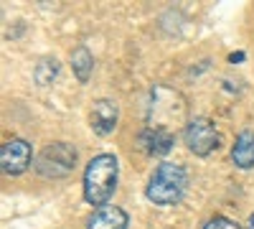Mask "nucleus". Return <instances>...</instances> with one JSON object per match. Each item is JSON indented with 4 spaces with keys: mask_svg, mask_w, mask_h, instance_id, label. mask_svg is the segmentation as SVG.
<instances>
[{
    "mask_svg": "<svg viewBox=\"0 0 254 229\" xmlns=\"http://www.w3.org/2000/svg\"><path fill=\"white\" fill-rule=\"evenodd\" d=\"M242 59H244V54H242V51H239V54H231V61H242Z\"/></svg>",
    "mask_w": 254,
    "mask_h": 229,
    "instance_id": "obj_14",
    "label": "nucleus"
},
{
    "mask_svg": "<svg viewBox=\"0 0 254 229\" xmlns=\"http://www.w3.org/2000/svg\"><path fill=\"white\" fill-rule=\"evenodd\" d=\"M201 229H242L234 219H226V217H211Z\"/></svg>",
    "mask_w": 254,
    "mask_h": 229,
    "instance_id": "obj_13",
    "label": "nucleus"
},
{
    "mask_svg": "<svg viewBox=\"0 0 254 229\" xmlns=\"http://www.w3.org/2000/svg\"><path fill=\"white\" fill-rule=\"evenodd\" d=\"M117 120H120V107H117L115 99H97L92 105L89 125L97 135H102V138L112 135L115 128H117Z\"/></svg>",
    "mask_w": 254,
    "mask_h": 229,
    "instance_id": "obj_7",
    "label": "nucleus"
},
{
    "mask_svg": "<svg viewBox=\"0 0 254 229\" xmlns=\"http://www.w3.org/2000/svg\"><path fill=\"white\" fill-rule=\"evenodd\" d=\"M127 214L120 206H99L87 219V229H127Z\"/></svg>",
    "mask_w": 254,
    "mask_h": 229,
    "instance_id": "obj_9",
    "label": "nucleus"
},
{
    "mask_svg": "<svg viewBox=\"0 0 254 229\" xmlns=\"http://www.w3.org/2000/svg\"><path fill=\"white\" fill-rule=\"evenodd\" d=\"M71 69L76 74V79L81 84H87L89 76H92V69H94V56L87 46H79L74 54H71Z\"/></svg>",
    "mask_w": 254,
    "mask_h": 229,
    "instance_id": "obj_11",
    "label": "nucleus"
},
{
    "mask_svg": "<svg viewBox=\"0 0 254 229\" xmlns=\"http://www.w3.org/2000/svg\"><path fill=\"white\" fill-rule=\"evenodd\" d=\"M186 186H188V173L181 165L165 160L153 171L150 181L145 186V196L155 206H171V204H178L183 199Z\"/></svg>",
    "mask_w": 254,
    "mask_h": 229,
    "instance_id": "obj_2",
    "label": "nucleus"
},
{
    "mask_svg": "<svg viewBox=\"0 0 254 229\" xmlns=\"http://www.w3.org/2000/svg\"><path fill=\"white\" fill-rule=\"evenodd\" d=\"M186 145H188V151L193 153V155H208L211 151H216L219 148V133H216V125L206 120V117H196V120H190L186 125Z\"/></svg>",
    "mask_w": 254,
    "mask_h": 229,
    "instance_id": "obj_5",
    "label": "nucleus"
},
{
    "mask_svg": "<svg viewBox=\"0 0 254 229\" xmlns=\"http://www.w3.org/2000/svg\"><path fill=\"white\" fill-rule=\"evenodd\" d=\"M33 160V148L31 143L20 140V138H10L0 145V165H3V173L8 176H20Z\"/></svg>",
    "mask_w": 254,
    "mask_h": 229,
    "instance_id": "obj_6",
    "label": "nucleus"
},
{
    "mask_svg": "<svg viewBox=\"0 0 254 229\" xmlns=\"http://www.w3.org/2000/svg\"><path fill=\"white\" fill-rule=\"evenodd\" d=\"M186 117V99L168 87H155L147 105V128L168 130L176 135V128Z\"/></svg>",
    "mask_w": 254,
    "mask_h": 229,
    "instance_id": "obj_3",
    "label": "nucleus"
},
{
    "mask_svg": "<svg viewBox=\"0 0 254 229\" xmlns=\"http://www.w3.org/2000/svg\"><path fill=\"white\" fill-rule=\"evenodd\" d=\"M33 168L44 178H66L76 168V148L69 143H49L38 153Z\"/></svg>",
    "mask_w": 254,
    "mask_h": 229,
    "instance_id": "obj_4",
    "label": "nucleus"
},
{
    "mask_svg": "<svg viewBox=\"0 0 254 229\" xmlns=\"http://www.w3.org/2000/svg\"><path fill=\"white\" fill-rule=\"evenodd\" d=\"M247 229H254V214L249 217V222H247Z\"/></svg>",
    "mask_w": 254,
    "mask_h": 229,
    "instance_id": "obj_15",
    "label": "nucleus"
},
{
    "mask_svg": "<svg viewBox=\"0 0 254 229\" xmlns=\"http://www.w3.org/2000/svg\"><path fill=\"white\" fill-rule=\"evenodd\" d=\"M231 160L244 171L254 168V133L252 130H244L237 135L234 145H231Z\"/></svg>",
    "mask_w": 254,
    "mask_h": 229,
    "instance_id": "obj_10",
    "label": "nucleus"
},
{
    "mask_svg": "<svg viewBox=\"0 0 254 229\" xmlns=\"http://www.w3.org/2000/svg\"><path fill=\"white\" fill-rule=\"evenodd\" d=\"M140 145L147 155H165L176 145V135L168 130H158V128H145L140 133Z\"/></svg>",
    "mask_w": 254,
    "mask_h": 229,
    "instance_id": "obj_8",
    "label": "nucleus"
},
{
    "mask_svg": "<svg viewBox=\"0 0 254 229\" xmlns=\"http://www.w3.org/2000/svg\"><path fill=\"white\" fill-rule=\"evenodd\" d=\"M56 74H59V61L56 59H41L38 61V67H36V81H38L41 87L51 84V81L56 79Z\"/></svg>",
    "mask_w": 254,
    "mask_h": 229,
    "instance_id": "obj_12",
    "label": "nucleus"
},
{
    "mask_svg": "<svg viewBox=\"0 0 254 229\" xmlns=\"http://www.w3.org/2000/svg\"><path fill=\"white\" fill-rule=\"evenodd\" d=\"M117 158L112 153L94 155L84 168V199L92 206H107L117 189Z\"/></svg>",
    "mask_w": 254,
    "mask_h": 229,
    "instance_id": "obj_1",
    "label": "nucleus"
}]
</instances>
